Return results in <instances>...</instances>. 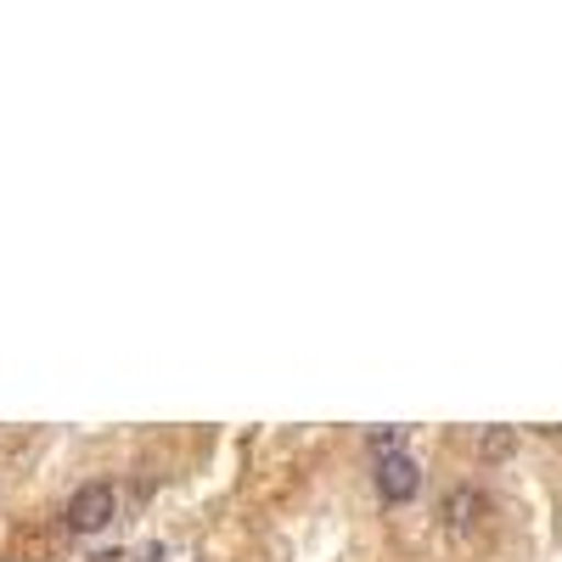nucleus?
Returning <instances> with one entry per match:
<instances>
[{
    "mask_svg": "<svg viewBox=\"0 0 562 562\" xmlns=\"http://www.w3.org/2000/svg\"><path fill=\"white\" fill-rule=\"evenodd\" d=\"M119 512V495L108 484H79L74 501H68V529L74 535H102Z\"/></svg>",
    "mask_w": 562,
    "mask_h": 562,
    "instance_id": "nucleus-1",
    "label": "nucleus"
},
{
    "mask_svg": "<svg viewBox=\"0 0 562 562\" xmlns=\"http://www.w3.org/2000/svg\"><path fill=\"white\" fill-rule=\"evenodd\" d=\"M416 490H422V467H416L405 450H394V456H383V461H378V495H383V501L405 506Z\"/></svg>",
    "mask_w": 562,
    "mask_h": 562,
    "instance_id": "nucleus-2",
    "label": "nucleus"
},
{
    "mask_svg": "<svg viewBox=\"0 0 562 562\" xmlns=\"http://www.w3.org/2000/svg\"><path fill=\"white\" fill-rule=\"evenodd\" d=\"M479 518H484V495H479V490H450V495H445V524H450L456 535H467Z\"/></svg>",
    "mask_w": 562,
    "mask_h": 562,
    "instance_id": "nucleus-3",
    "label": "nucleus"
},
{
    "mask_svg": "<svg viewBox=\"0 0 562 562\" xmlns=\"http://www.w3.org/2000/svg\"><path fill=\"white\" fill-rule=\"evenodd\" d=\"M512 450H518V434H512V428H490L484 434V461H506Z\"/></svg>",
    "mask_w": 562,
    "mask_h": 562,
    "instance_id": "nucleus-4",
    "label": "nucleus"
},
{
    "mask_svg": "<svg viewBox=\"0 0 562 562\" xmlns=\"http://www.w3.org/2000/svg\"><path fill=\"white\" fill-rule=\"evenodd\" d=\"M400 445H405V428H378V434H371V450H378V461L394 456Z\"/></svg>",
    "mask_w": 562,
    "mask_h": 562,
    "instance_id": "nucleus-5",
    "label": "nucleus"
}]
</instances>
